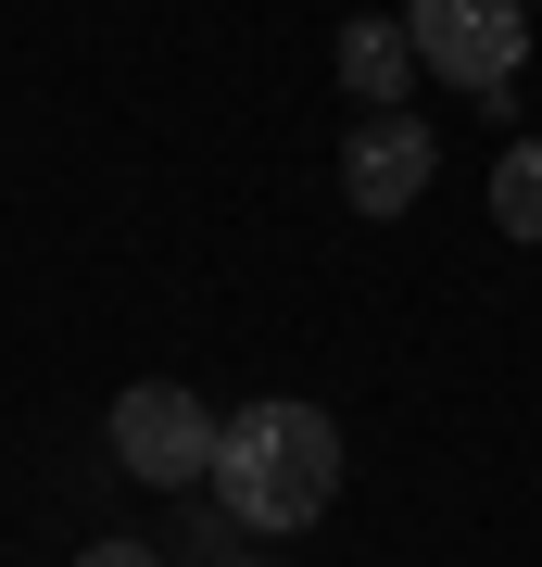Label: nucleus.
I'll return each mask as SVG.
<instances>
[{
  "label": "nucleus",
  "instance_id": "nucleus-1",
  "mask_svg": "<svg viewBox=\"0 0 542 567\" xmlns=\"http://www.w3.org/2000/svg\"><path fill=\"white\" fill-rule=\"evenodd\" d=\"M328 492H341V429H328L316 404H290V391H265V404H241L215 429V505L241 529H316Z\"/></svg>",
  "mask_w": 542,
  "mask_h": 567
},
{
  "label": "nucleus",
  "instance_id": "nucleus-2",
  "mask_svg": "<svg viewBox=\"0 0 542 567\" xmlns=\"http://www.w3.org/2000/svg\"><path fill=\"white\" fill-rule=\"evenodd\" d=\"M403 39H417V63L442 89L504 102L518 63H530V0H403Z\"/></svg>",
  "mask_w": 542,
  "mask_h": 567
},
{
  "label": "nucleus",
  "instance_id": "nucleus-3",
  "mask_svg": "<svg viewBox=\"0 0 542 567\" xmlns=\"http://www.w3.org/2000/svg\"><path fill=\"white\" fill-rule=\"evenodd\" d=\"M215 404H202L190 379H140V391H114V466L126 480H152V492H202L215 480Z\"/></svg>",
  "mask_w": 542,
  "mask_h": 567
},
{
  "label": "nucleus",
  "instance_id": "nucleus-4",
  "mask_svg": "<svg viewBox=\"0 0 542 567\" xmlns=\"http://www.w3.org/2000/svg\"><path fill=\"white\" fill-rule=\"evenodd\" d=\"M429 126L417 114H366L354 140H341V189H354V215H417V189H429Z\"/></svg>",
  "mask_w": 542,
  "mask_h": 567
},
{
  "label": "nucleus",
  "instance_id": "nucleus-5",
  "mask_svg": "<svg viewBox=\"0 0 542 567\" xmlns=\"http://www.w3.org/2000/svg\"><path fill=\"white\" fill-rule=\"evenodd\" d=\"M403 76H417V39L379 25V13H354L341 25V89H354L366 114H403Z\"/></svg>",
  "mask_w": 542,
  "mask_h": 567
},
{
  "label": "nucleus",
  "instance_id": "nucleus-6",
  "mask_svg": "<svg viewBox=\"0 0 542 567\" xmlns=\"http://www.w3.org/2000/svg\"><path fill=\"white\" fill-rule=\"evenodd\" d=\"M492 227L542 252V140H504V164H492Z\"/></svg>",
  "mask_w": 542,
  "mask_h": 567
},
{
  "label": "nucleus",
  "instance_id": "nucleus-7",
  "mask_svg": "<svg viewBox=\"0 0 542 567\" xmlns=\"http://www.w3.org/2000/svg\"><path fill=\"white\" fill-rule=\"evenodd\" d=\"M76 567H164V555H152V543H89Z\"/></svg>",
  "mask_w": 542,
  "mask_h": 567
},
{
  "label": "nucleus",
  "instance_id": "nucleus-8",
  "mask_svg": "<svg viewBox=\"0 0 542 567\" xmlns=\"http://www.w3.org/2000/svg\"><path fill=\"white\" fill-rule=\"evenodd\" d=\"M530 13H542V0H530Z\"/></svg>",
  "mask_w": 542,
  "mask_h": 567
}]
</instances>
